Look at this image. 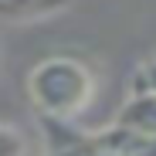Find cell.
Here are the masks:
<instances>
[{
  "label": "cell",
  "instance_id": "6da1fadb",
  "mask_svg": "<svg viewBox=\"0 0 156 156\" xmlns=\"http://www.w3.org/2000/svg\"><path fill=\"white\" fill-rule=\"evenodd\" d=\"M95 95V75L85 61L71 55H51L37 61L27 75V98L31 105L51 122H71L88 109Z\"/></svg>",
  "mask_w": 156,
  "mask_h": 156
},
{
  "label": "cell",
  "instance_id": "7a4b0ae2",
  "mask_svg": "<svg viewBox=\"0 0 156 156\" xmlns=\"http://www.w3.org/2000/svg\"><path fill=\"white\" fill-rule=\"evenodd\" d=\"M48 156H156V136L115 122L98 133H71L51 146Z\"/></svg>",
  "mask_w": 156,
  "mask_h": 156
},
{
  "label": "cell",
  "instance_id": "3957f363",
  "mask_svg": "<svg viewBox=\"0 0 156 156\" xmlns=\"http://www.w3.org/2000/svg\"><path fill=\"white\" fill-rule=\"evenodd\" d=\"M71 7V0H0V24H37L58 17Z\"/></svg>",
  "mask_w": 156,
  "mask_h": 156
},
{
  "label": "cell",
  "instance_id": "277c9868",
  "mask_svg": "<svg viewBox=\"0 0 156 156\" xmlns=\"http://www.w3.org/2000/svg\"><path fill=\"white\" fill-rule=\"evenodd\" d=\"M115 122L136 129V133L156 136V92H129V98L122 102Z\"/></svg>",
  "mask_w": 156,
  "mask_h": 156
},
{
  "label": "cell",
  "instance_id": "5b68a950",
  "mask_svg": "<svg viewBox=\"0 0 156 156\" xmlns=\"http://www.w3.org/2000/svg\"><path fill=\"white\" fill-rule=\"evenodd\" d=\"M0 156H27V136L17 126L0 122Z\"/></svg>",
  "mask_w": 156,
  "mask_h": 156
},
{
  "label": "cell",
  "instance_id": "8992f818",
  "mask_svg": "<svg viewBox=\"0 0 156 156\" xmlns=\"http://www.w3.org/2000/svg\"><path fill=\"white\" fill-rule=\"evenodd\" d=\"M129 92H156V58L146 61L136 75H133V82H129Z\"/></svg>",
  "mask_w": 156,
  "mask_h": 156
}]
</instances>
